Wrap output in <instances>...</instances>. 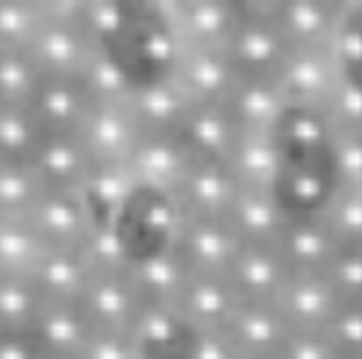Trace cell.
<instances>
[{"label": "cell", "mask_w": 362, "mask_h": 359, "mask_svg": "<svg viewBox=\"0 0 362 359\" xmlns=\"http://www.w3.org/2000/svg\"><path fill=\"white\" fill-rule=\"evenodd\" d=\"M44 76H81L98 52L78 0H44V19L25 49Z\"/></svg>", "instance_id": "cell-1"}, {"label": "cell", "mask_w": 362, "mask_h": 359, "mask_svg": "<svg viewBox=\"0 0 362 359\" xmlns=\"http://www.w3.org/2000/svg\"><path fill=\"white\" fill-rule=\"evenodd\" d=\"M78 308L84 311L95 329L136 335L138 322L146 311V300L130 273V265L92 268L90 281L78 298Z\"/></svg>", "instance_id": "cell-2"}, {"label": "cell", "mask_w": 362, "mask_h": 359, "mask_svg": "<svg viewBox=\"0 0 362 359\" xmlns=\"http://www.w3.org/2000/svg\"><path fill=\"white\" fill-rule=\"evenodd\" d=\"M28 225L46 249H84L98 227V219L81 192L44 187L28 213Z\"/></svg>", "instance_id": "cell-3"}, {"label": "cell", "mask_w": 362, "mask_h": 359, "mask_svg": "<svg viewBox=\"0 0 362 359\" xmlns=\"http://www.w3.org/2000/svg\"><path fill=\"white\" fill-rule=\"evenodd\" d=\"M141 135H179L181 122L189 111V95L181 90L173 71L170 73L141 76L124 95Z\"/></svg>", "instance_id": "cell-4"}, {"label": "cell", "mask_w": 362, "mask_h": 359, "mask_svg": "<svg viewBox=\"0 0 362 359\" xmlns=\"http://www.w3.org/2000/svg\"><path fill=\"white\" fill-rule=\"evenodd\" d=\"M192 163L195 154L187 149L179 135H141L127 160V167L141 192L173 200Z\"/></svg>", "instance_id": "cell-5"}, {"label": "cell", "mask_w": 362, "mask_h": 359, "mask_svg": "<svg viewBox=\"0 0 362 359\" xmlns=\"http://www.w3.org/2000/svg\"><path fill=\"white\" fill-rule=\"evenodd\" d=\"M76 135L95 163H127L141 130L124 100H92Z\"/></svg>", "instance_id": "cell-6"}, {"label": "cell", "mask_w": 362, "mask_h": 359, "mask_svg": "<svg viewBox=\"0 0 362 359\" xmlns=\"http://www.w3.org/2000/svg\"><path fill=\"white\" fill-rule=\"evenodd\" d=\"M90 105L92 95L78 76H41L28 108L44 133L76 135Z\"/></svg>", "instance_id": "cell-7"}, {"label": "cell", "mask_w": 362, "mask_h": 359, "mask_svg": "<svg viewBox=\"0 0 362 359\" xmlns=\"http://www.w3.org/2000/svg\"><path fill=\"white\" fill-rule=\"evenodd\" d=\"M92 332L95 327L78 308V302H52V300H44L30 327V335L46 357L68 359H78L84 346L90 343Z\"/></svg>", "instance_id": "cell-8"}, {"label": "cell", "mask_w": 362, "mask_h": 359, "mask_svg": "<svg viewBox=\"0 0 362 359\" xmlns=\"http://www.w3.org/2000/svg\"><path fill=\"white\" fill-rule=\"evenodd\" d=\"M30 165L46 187L81 192L92 167V157L90 151L84 149V143L78 141V135L44 133L33 151Z\"/></svg>", "instance_id": "cell-9"}, {"label": "cell", "mask_w": 362, "mask_h": 359, "mask_svg": "<svg viewBox=\"0 0 362 359\" xmlns=\"http://www.w3.org/2000/svg\"><path fill=\"white\" fill-rule=\"evenodd\" d=\"M90 276L92 262L84 249H46L30 270L33 284L52 302H78Z\"/></svg>", "instance_id": "cell-10"}, {"label": "cell", "mask_w": 362, "mask_h": 359, "mask_svg": "<svg viewBox=\"0 0 362 359\" xmlns=\"http://www.w3.org/2000/svg\"><path fill=\"white\" fill-rule=\"evenodd\" d=\"M44 295L30 276L0 273V332H30Z\"/></svg>", "instance_id": "cell-11"}, {"label": "cell", "mask_w": 362, "mask_h": 359, "mask_svg": "<svg viewBox=\"0 0 362 359\" xmlns=\"http://www.w3.org/2000/svg\"><path fill=\"white\" fill-rule=\"evenodd\" d=\"M41 135L28 105L0 103V163H30Z\"/></svg>", "instance_id": "cell-12"}, {"label": "cell", "mask_w": 362, "mask_h": 359, "mask_svg": "<svg viewBox=\"0 0 362 359\" xmlns=\"http://www.w3.org/2000/svg\"><path fill=\"white\" fill-rule=\"evenodd\" d=\"M44 187L30 163H0V219H28Z\"/></svg>", "instance_id": "cell-13"}, {"label": "cell", "mask_w": 362, "mask_h": 359, "mask_svg": "<svg viewBox=\"0 0 362 359\" xmlns=\"http://www.w3.org/2000/svg\"><path fill=\"white\" fill-rule=\"evenodd\" d=\"M46 246L28 219H0V273L30 276Z\"/></svg>", "instance_id": "cell-14"}, {"label": "cell", "mask_w": 362, "mask_h": 359, "mask_svg": "<svg viewBox=\"0 0 362 359\" xmlns=\"http://www.w3.org/2000/svg\"><path fill=\"white\" fill-rule=\"evenodd\" d=\"M41 76L25 49H0V103L28 105Z\"/></svg>", "instance_id": "cell-15"}, {"label": "cell", "mask_w": 362, "mask_h": 359, "mask_svg": "<svg viewBox=\"0 0 362 359\" xmlns=\"http://www.w3.org/2000/svg\"><path fill=\"white\" fill-rule=\"evenodd\" d=\"M44 19V0H0V49H28Z\"/></svg>", "instance_id": "cell-16"}, {"label": "cell", "mask_w": 362, "mask_h": 359, "mask_svg": "<svg viewBox=\"0 0 362 359\" xmlns=\"http://www.w3.org/2000/svg\"><path fill=\"white\" fill-rule=\"evenodd\" d=\"M78 359H149V351L133 332L95 329Z\"/></svg>", "instance_id": "cell-17"}, {"label": "cell", "mask_w": 362, "mask_h": 359, "mask_svg": "<svg viewBox=\"0 0 362 359\" xmlns=\"http://www.w3.org/2000/svg\"><path fill=\"white\" fill-rule=\"evenodd\" d=\"M30 332H0V359H44Z\"/></svg>", "instance_id": "cell-18"}, {"label": "cell", "mask_w": 362, "mask_h": 359, "mask_svg": "<svg viewBox=\"0 0 362 359\" xmlns=\"http://www.w3.org/2000/svg\"><path fill=\"white\" fill-rule=\"evenodd\" d=\"M44 359H68V357H44Z\"/></svg>", "instance_id": "cell-19"}]
</instances>
